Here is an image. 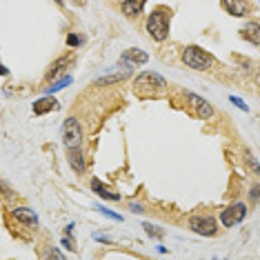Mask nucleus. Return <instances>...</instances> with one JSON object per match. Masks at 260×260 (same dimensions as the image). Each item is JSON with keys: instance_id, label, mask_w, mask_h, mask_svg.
Segmentation results:
<instances>
[{"instance_id": "obj_22", "label": "nucleus", "mask_w": 260, "mask_h": 260, "mask_svg": "<svg viewBox=\"0 0 260 260\" xmlns=\"http://www.w3.org/2000/svg\"><path fill=\"white\" fill-rule=\"evenodd\" d=\"M100 211H103V214H105V216L114 218V220H120V216H118V214H111V211H109V209H100Z\"/></svg>"}, {"instance_id": "obj_2", "label": "nucleus", "mask_w": 260, "mask_h": 260, "mask_svg": "<svg viewBox=\"0 0 260 260\" xmlns=\"http://www.w3.org/2000/svg\"><path fill=\"white\" fill-rule=\"evenodd\" d=\"M169 18H171L169 9H165V7L153 9V14L149 16V20H147V31H149V36L153 40L160 43V40L169 36Z\"/></svg>"}, {"instance_id": "obj_13", "label": "nucleus", "mask_w": 260, "mask_h": 260, "mask_svg": "<svg viewBox=\"0 0 260 260\" xmlns=\"http://www.w3.org/2000/svg\"><path fill=\"white\" fill-rule=\"evenodd\" d=\"M91 189H93V191L98 193L100 198H105V200H120V193H114V191H109V189L105 187V185H103V182H100V180H96V178L91 180Z\"/></svg>"}, {"instance_id": "obj_20", "label": "nucleus", "mask_w": 260, "mask_h": 260, "mask_svg": "<svg viewBox=\"0 0 260 260\" xmlns=\"http://www.w3.org/2000/svg\"><path fill=\"white\" fill-rule=\"evenodd\" d=\"M62 245H64V247H67V249H69V251H76V242H74L72 238H67V236H64V238H62Z\"/></svg>"}, {"instance_id": "obj_23", "label": "nucleus", "mask_w": 260, "mask_h": 260, "mask_svg": "<svg viewBox=\"0 0 260 260\" xmlns=\"http://www.w3.org/2000/svg\"><path fill=\"white\" fill-rule=\"evenodd\" d=\"M47 256H51V258H62V253L56 251V249H49V251H47Z\"/></svg>"}, {"instance_id": "obj_6", "label": "nucleus", "mask_w": 260, "mask_h": 260, "mask_svg": "<svg viewBox=\"0 0 260 260\" xmlns=\"http://www.w3.org/2000/svg\"><path fill=\"white\" fill-rule=\"evenodd\" d=\"M245 216H247V207L242 203H236L232 207H227L220 214V222L224 227H234V224H238L240 220H245Z\"/></svg>"}, {"instance_id": "obj_15", "label": "nucleus", "mask_w": 260, "mask_h": 260, "mask_svg": "<svg viewBox=\"0 0 260 260\" xmlns=\"http://www.w3.org/2000/svg\"><path fill=\"white\" fill-rule=\"evenodd\" d=\"M242 36H245L247 40H251L253 45H258L260 43V38H258V22H249V25L242 29Z\"/></svg>"}, {"instance_id": "obj_10", "label": "nucleus", "mask_w": 260, "mask_h": 260, "mask_svg": "<svg viewBox=\"0 0 260 260\" xmlns=\"http://www.w3.org/2000/svg\"><path fill=\"white\" fill-rule=\"evenodd\" d=\"M187 98H189V103H193L196 105V109H198V116L200 118H211V114H214V107H211L207 100H203L200 96H196V93H187Z\"/></svg>"}, {"instance_id": "obj_24", "label": "nucleus", "mask_w": 260, "mask_h": 260, "mask_svg": "<svg viewBox=\"0 0 260 260\" xmlns=\"http://www.w3.org/2000/svg\"><path fill=\"white\" fill-rule=\"evenodd\" d=\"M232 103H236V105H238V107H240V109H245V111H247V105H245V103H242V100H240V98H232Z\"/></svg>"}, {"instance_id": "obj_21", "label": "nucleus", "mask_w": 260, "mask_h": 260, "mask_svg": "<svg viewBox=\"0 0 260 260\" xmlns=\"http://www.w3.org/2000/svg\"><path fill=\"white\" fill-rule=\"evenodd\" d=\"M129 209H132L134 214H140V211H145V209H143V205H136V203H132V207H129Z\"/></svg>"}, {"instance_id": "obj_18", "label": "nucleus", "mask_w": 260, "mask_h": 260, "mask_svg": "<svg viewBox=\"0 0 260 260\" xmlns=\"http://www.w3.org/2000/svg\"><path fill=\"white\" fill-rule=\"evenodd\" d=\"M143 227H145V232L149 234V236H158V238H160V236H162L160 229H156V227H153V224H149V222H145Z\"/></svg>"}, {"instance_id": "obj_7", "label": "nucleus", "mask_w": 260, "mask_h": 260, "mask_svg": "<svg viewBox=\"0 0 260 260\" xmlns=\"http://www.w3.org/2000/svg\"><path fill=\"white\" fill-rule=\"evenodd\" d=\"M58 109V100L51 96V93H47L45 98H40L34 103V114L36 116H43V114H49V111H56Z\"/></svg>"}, {"instance_id": "obj_25", "label": "nucleus", "mask_w": 260, "mask_h": 260, "mask_svg": "<svg viewBox=\"0 0 260 260\" xmlns=\"http://www.w3.org/2000/svg\"><path fill=\"white\" fill-rule=\"evenodd\" d=\"M9 72H7V67H3V62H0V76H7Z\"/></svg>"}, {"instance_id": "obj_14", "label": "nucleus", "mask_w": 260, "mask_h": 260, "mask_svg": "<svg viewBox=\"0 0 260 260\" xmlns=\"http://www.w3.org/2000/svg\"><path fill=\"white\" fill-rule=\"evenodd\" d=\"M72 60H74L72 56H69V58H60V60H56V62H54V67H51V69H49V74H47V78H49V80H54L58 74L64 72V64H69Z\"/></svg>"}, {"instance_id": "obj_3", "label": "nucleus", "mask_w": 260, "mask_h": 260, "mask_svg": "<svg viewBox=\"0 0 260 260\" xmlns=\"http://www.w3.org/2000/svg\"><path fill=\"white\" fill-rule=\"evenodd\" d=\"M182 62H185L187 67H191V69L205 72V69L211 67V56L207 54V51L200 49V47L191 45V47H187V49L182 51Z\"/></svg>"}, {"instance_id": "obj_1", "label": "nucleus", "mask_w": 260, "mask_h": 260, "mask_svg": "<svg viewBox=\"0 0 260 260\" xmlns=\"http://www.w3.org/2000/svg\"><path fill=\"white\" fill-rule=\"evenodd\" d=\"M165 89H167L165 78L158 74H151V72L140 74L138 78L134 80V93L138 98H156V96H160V93H165Z\"/></svg>"}, {"instance_id": "obj_4", "label": "nucleus", "mask_w": 260, "mask_h": 260, "mask_svg": "<svg viewBox=\"0 0 260 260\" xmlns=\"http://www.w3.org/2000/svg\"><path fill=\"white\" fill-rule=\"evenodd\" d=\"M62 143L67 149H78L82 145V127L76 118H69L62 125Z\"/></svg>"}, {"instance_id": "obj_9", "label": "nucleus", "mask_w": 260, "mask_h": 260, "mask_svg": "<svg viewBox=\"0 0 260 260\" xmlns=\"http://www.w3.org/2000/svg\"><path fill=\"white\" fill-rule=\"evenodd\" d=\"M222 7L227 9V14L236 16V18H242V16H247V11H249L245 0H222Z\"/></svg>"}, {"instance_id": "obj_17", "label": "nucleus", "mask_w": 260, "mask_h": 260, "mask_svg": "<svg viewBox=\"0 0 260 260\" xmlns=\"http://www.w3.org/2000/svg\"><path fill=\"white\" fill-rule=\"evenodd\" d=\"M69 82H72V78H69V76H67V78H60V80L56 82V85L47 87V93H54V91H58V89H62V87H64V85H69Z\"/></svg>"}, {"instance_id": "obj_11", "label": "nucleus", "mask_w": 260, "mask_h": 260, "mask_svg": "<svg viewBox=\"0 0 260 260\" xmlns=\"http://www.w3.org/2000/svg\"><path fill=\"white\" fill-rule=\"evenodd\" d=\"M120 62L129 64V67H132V62L134 64H145L147 62V54L145 51H140V49H127L125 54L120 56Z\"/></svg>"}, {"instance_id": "obj_8", "label": "nucleus", "mask_w": 260, "mask_h": 260, "mask_svg": "<svg viewBox=\"0 0 260 260\" xmlns=\"http://www.w3.org/2000/svg\"><path fill=\"white\" fill-rule=\"evenodd\" d=\"M145 3H147V0H122L120 9H122V14H125L127 18H136V16L143 14Z\"/></svg>"}, {"instance_id": "obj_5", "label": "nucleus", "mask_w": 260, "mask_h": 260, "mask_svg": "<svg viewBox=\"0 0 260 260\" xmlns=\"http://www.w3.org/2000/svg\"><path fill=\"white\" fill-rule=\"evenodd\" d=\"M189 227H191V232H196L200 236H216L218 232V222L211 216H193L189 220Z\"/></svg>"}, {"instance_id": "obj_16", "label": "nucleus", "mask_w": 260, "mask_h": 260, "mask_svg": "<svg viewBox=\"0 0 260 260\" xmlns=\"http://www.w3.org/2000/svg\"><path fill=\"white\" fill-rule=\"evenodd\" d=\"M69 162H72V167L76 171H85V158H82V153L78 149H74L69 153Z\"/></svg>"}, {"instance_id": "obj_12", "label": "nucleus", "mask_w": 260, "mask_h": 260, "mask_svg": "<svg viewBox=\"0 0 260 260\" xmlns=\"http://www.w3.org/2000/svg\"><path fill=\"white\" fill-rule=\"evenodd\" d=\"M11 214H14L16 220H20V222H25V224H31V227H36V224H38L36 214H34L29 207H18V209H11Z\"/></svg>"}, {"instance_id": "obj_19", "label": "nucleus", "mask_w": 260, "mask_h": 260, "mask_svg": "<svg viewBox=\"0 0 260 260\" xmlns=\"http://www.w3.org/2000/svg\"><path fill=\"white\" fill-rule=\"evenodd\" d=\"M67 45L69 47H78V45H82V38L76 36V34H72V36H67Z\"/></svg>"}]
</instances>
